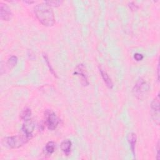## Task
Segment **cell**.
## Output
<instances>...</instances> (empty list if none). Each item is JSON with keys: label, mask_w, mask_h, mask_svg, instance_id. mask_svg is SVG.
<instances>
[{"label": "cell", "mask_w": 160, "mask_h": 160, "mask_svg": "<svg viewBox=\"0 0 160 160\" xmlns=\"http://www.w3.org/2000/svg\"><path fill=\"white\" fill-rule=\"evenodd\" d=\"M43 57H44V59H45V61H46V64H48V68H49V71H51V72L54 76L57 77V75H56V72H54V71L53 70V68L51 67V64L49 63V59H48V56H47L46 54H44V55H43Z\"/></svg>", "instance_id": "cell-15"}, {"label": "cell", "mask_w": 160, "mask_h": 160, "mask_svg": "<svg viewBox=\"0 0 160 160\" xmlns=\"http://www.w3.org/2000/svg\"><path fill=\"white\" fill-rule=\"evenodd\" d=\"M25 2H28V3L31 4V3H33V2H34V1H25Z\"/></svg>", "instance_id": "cell-19"}, {"label": "cell", "mask_w": 160, "mask_h": 160, "mask_svg": "<svg viewBox=\"0 0 160 160\" xmlns=\"http://www.w3.org/2000/svg\"><path fill=\"white\" fill-rule=\"evenodd\" d=\"M156 151H157V157H156V159H159V142H158V144H157Z\"/></svg>", "instance_id": "cell-18"}, {"label": "cell", "mask_w": 160, "mask_h": 160, "mask_svg": "<svg viewBox=\"0 0 160 160\" xmlns=\"http://www.w3.org/2000/svg\"><path fill=\"white\" fill-rule=\"evenodd\" d=\"M136 135L133 133V132H131L128 134V141L129 142V144H130V147L131 149V151L132 152V154L134 155L135 152V146H136Z\"/></svg>", "instance_id": "cell-11"}, {"label": "cell", "mask_w": 160, "mask_h": 160, "mask_svg": "<svg viewBox=\"0 0 160 160\" xmlns=\"http://www.w3.org/2000/svg\"><path fill=\"white\" fill-rule=\"evenodd\" d=\"M149 89V84L142 78H139L134 85L132 92L138 99H142Z\"/></svg>", "instance_id": "cell-3"}, {"label": "cell", "mask_w": 160, "mask_h": 160, "mask_svg": "<svg viewBox=\"0 0 160 160\" xmlns=\"http://www.w3.org/2000/svg\"><path fill=\"white\" fill-rule=\"evenodd\" d=\"M74 74L79 76L81 79V84L83 86H87L89 84L88 80V76L86 73L84 66L82 64H79L76 67V71L74 72Z\"/></svg>", "instance_id": "cell-6"}, {"label": "cell", "mask_w": 160, "mask_h": 160, "mask_svg": "<svg viewBox=\"0 0 160 160\" xmlns=\"http://www.w3.org/2000/svg\"><path fill=\"white\" fill-rule=\"evenodd\" d=\"M17 62H18V58L16 56H12L9 58L7 62V65L9 68L11 69L16 66V64H17Z\"/></svg>", "instance_id": "cell-14"}, {"label": "cell", "mask_w": 160, "mask_h": 160, "mask_svg": "<svg viewBox=\"0 0 160 160\" xmlns=\"http://www.w3.org/2000/svg\"><path fill=\"white\" fill-rule=\"evenodd\" d=\"M61 149L65 155L69 156L71 150V141L69 139L64 140L61 144Z\"/></svg>", "instance_id": "cell-9"}, {"label": "cell", "mask_w": 160, "mask_h": 160, "mask_svg": "<svg viewBox=\"0 0 160 160\" xmlns=\"http://www.w3.org/2000/svg\"><path fill=\"white\" fill-rule=\"evenodd\" d=\"M143 56L141 54H139V53H136V54H134V58L136 60V61H141L142 59H143Z\"/></svg>", "instance_id": "cell-17"}, {"label": "cell", "mask_w": 160, "mask_h": 160, "mask_svg": "<svg viewBox=\"0 0 160 160\" xmlns=\"http://www.w3.org/2000/svg\"><path fill=\"white\" fill-rule=\"evenodd\" d=\"M59 119L56 114L51 110H47L45 112V123L49 130L55 129L58 124H59Z\"/></svg>", "instance_id": "cell-4"}, {"label": "cell", "mask_w": 160, "mask_h": 160, "mask_svg": "<svg viewBox=\"0 0 160 160\" xmlns=\"http://www.w3.org/2000/svg\"><path fill=\"white\" fill-rule=\"evenodd\" d=\"M99 72L101 73V77L104 81V82H105V84H106V86L110 88V89H112V87H113V83L111 79V78H109V75L107 74V72L104 71L103 69H102L101 68H99Z\"/></svg>", "instance_id": "cell-10"}, {"label": "cell", "mask_w": 160, "mask_h": 160, "mask_svg": "<svg viewBox=\"0 0 160 160\" xmlns=\"http://www.w3.org/2000/svg\"><path fill=\"white\" fill-rule=\"evenodd\" d=\"M34 13L37 19L43 26H52L55 22L53 11L51 7L45 2L35 6Z\"/></svg>", "instance_id": "cell-1"}, {"label": "cell", "mask_w": 160, "mask_h": 160, "mask_svg": "<svg viewBox=\"0 0 160 160\" xmlns=\"http://www.w3.org/2000/svg\"><path fill=\"white\" fill-rule=\"evenodd\" d=\"M151 117L155 123L158 125L159 124L160 117H159V94L153 99L151 104Z\"/></svg>", "instance_id": "cell-5"}, {"label": "cell", "mask_w": 160, "mask_h": 160, "mask_svg": "<svg viewBox=\"0 0 160 160\" xmlns=\"http://www.w3.org/2000/svg\"><path fill=\"white\" fill-rule=\"evenodd\" d=\"M30 139L24 133L22 134L8 137L6 138V143L10 148H18L26 144Z\"/></svg>", "instance_id": "cell-2"}, {"label": "cell", "mask_w": 160, "mask_h": 160, "mask_svg": "<svg viewBox=\"0 0 160 160\" xmlns=\"http://www.w3.org/2000/svg\"><path fill=\"white\" fill-rule=\"evenodd\" d=\"M31 116V111L29 108H25L20 114V118L23 121L29 119Z\"/></svg>", "instance_id": "cell-12"}, {"label": "cell", "mask_w": 160, "mask_h": 160, "mask_svg": "<svg viewBox=\"0 0 160 160\" xmlns=\"http://www.w3.org/2000/svg\"><path fill=\"white\" fill-rule=\"evenodd\" d=\"M0 16L4 21H9L12 16V13L9 8L2 2L0 3Z\"/></svg>", "instance_id": "cell-8"}, {"label": "cell", "mask_w": 160, "mask_h": 160, "mask_svg": "<svg viewBox=\"0 0 160 160\" xmlns=\"http://www.w3.org/2000/svg\"><path fill=\"white\" fill-rule=\"evenodd\" d=\"M55 143L53 141L48 142L45 146V152L48 154H51L54 152Z\"/></svg>", "instance_id": "cell-13"}, {"label": "cell", "mask_w": 160, "mask_h": 160, "mask_svg": "<svg viewBox=\"0 0 160 160\" xmlns=\"http://www.w3.org/2000/svg\"><path fill=\"white\" fill-rule=\"evenodd\" d=\"M45 2L48 5H49L50 6L57 7L60 6L62 3V1H45Z\"/></svg>", "instance_id": "cell-16"}, {"label": "cell", "mask_w": 160, "mask_h": 160, "mask_svg": "<svg viewBox=\"0 0 160 160\" xmlns=\"http://www.w3.org/2000/svg\"><path fill=\"white\" fill-rule=\"evenodd\" d=\"M35 125L34 122L31 119H28L24 121V123L23 124L22 128V132L24 133L28 138L30 139L32 138V133L34 131Z\"/></svg>", "instance_id": "cell-7"}]
</instances>
